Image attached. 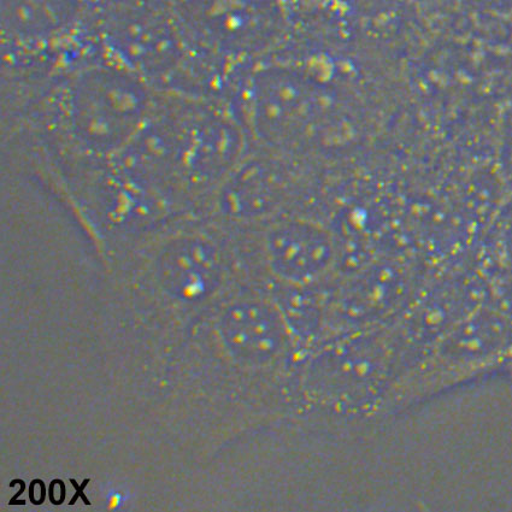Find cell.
Segmentation results:
<instances>
[{
    "label": "cell",
    "instance_id": "6da1fadb",
    "mask_svg": "<svg viewBox=\"0 0 512 512\" xmlns=\"http://www.w3.org/2000/svg\"><path fill=\"white\" fill-rule=\"evenodd\" d=\"M162 91L107 57L78 64L4 132L11 155L61 200L110 166L149 120Z\"/></svg>",
    "mask_w": 512,
    "mask_h": 512
},
{
    "label": "cell",
    "instance_id": "7a4b0ae2",
    "mask_svg": "<svg viewBox=\"0 0 512 512\" xmlns=\"http://www.w3.org/2000/svg\"><path fill=\"white\" fill-rule=\"evenodd\" d=\"M406 358L398 325L327 335L305 353L296 414L372 419Z\"/></svg>",
    "mask_w": 512,
    "mask_h": 512
},
{
    "label": "cell",
    "instance_id": "3957f363",
    "mask_svg": "<svg viewBox=\"0 0 512 512\" xmlns=\"http://www.w3.org/2000/svg\"><path fill=\"white\" fill-rule=\"evenodd\" d=\"M337 93L316 76L286 64H262L246 76L238 116L253 147L291 160L350 137Z\"/></svg>",
    "mask_w": 512,
    "mask_h": 512
},
{
    "label": "cell",
    "instance_id": "277c9868",
    "mask_svg": "<svg viewBox=\"0 0 512 512\" xmlns=\"http://www.w3.org/2000/svg\"><path fill=\"white\" fill-rule=\"evenodd\" d=\"M498 376L512 379L511 322L499 311H472L405 364L387 388L375 417L403 414Z\"/></svg>",
    "mask_w": 512,
    "mask_h": 512
},
{
    "label": "cell",
    "instance_id": "5b68a950",
    "mask_svg": "<svg viewBox=\"0 0 512 512\" xmlns=\"http://www.w3.org/2000/svg\"><path fill=\"white\" fill-rule=\"evenodd\" d=\"M164 168L185 213H199L252 144L238 116L169 93L161 111Z\"/></svg>",
    "mask_w": 512,
    "mask_h": 512
},
{
    "label": "cell",
    "instance_id": "8992f818",
    "mask_svg": "<svg viewBox=\"0 0 512 512\" xmlns=\"http://www.w3.org/2000/svg\"><path fill=\"white\" fill-rule=\"evenodd\" d=\"M234 235L255 255L275 292L319 290L340 267L337 234L325 222L296 210L253 231Z\"/></svg>",
    "mask_w": 512,
    "mask_h": 512
},
{
    "label": "cell",
    "instance_id": "52a82bcc",
    "mask_svg": "<svg viewBox=\"0 0 512 512\" xmlns=\"http://www.w3.org/2000/svg\"><path fill=\"white\" fill-rule=\"evenodd\" d=\"M297 190L291 160L252 146L199 214L243 234L290 213Z\"/></svg>",
    "mask_w": 512,
    "mask_h": 512
},
{
    "label": "cell",
    "instance_id": "ba28073f",
    "mask_svg": "<svg viewBox=\"0 0 512 512\" xmlns=\"http://www.w3.org/2000/svg\"><path fill=\"white\" fill-rule=\"evenodd\" d=\"M102 23L108 56L157 90L170 91L184 56L170 8L156 0H116Z\"/></svg>",
    "mask_w": 512,
    "mask_h": 512
},
{
    "label": "cell",
    "instance_id": "9c48e42d",
    "mask_svg": "<svg viewBox=\"0 0 512 512\" xmlns=\"http://www.w3.org/2000/svg\"><path fill=\"white\" fill-rule=\"evenodd\" d=\"M80 0H2L4 38L19 46L61 39L79 20Z\"/></svg>",
    "mask_w": 512,
    "mask_h": 512
},
{
    "label": "cell",
    "instance_id": "30bf717a",
    "mask_svg": "<svg viewBox=\"0 0 512 512\" xmlns=\"http://www.w3.org/2000/svg\"><path fill=\"white\" fill-rule=\"evenodd\" d=\"M505 251L506 255H508L510 262L512 263V228L510 229L508 235H506Z\"/></svg>",
    "mask_w": 512,
    "mask_h": 512
}]
</instances>
